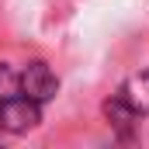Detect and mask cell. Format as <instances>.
I'll list each match as a JSON object with an SVG mask.
<instances>
[{"instance_id":"cell-4","label":"cell","mask_w":149,"mask_h":149,"mask_svg":"<svg viewBox=\"0 0 149 149\" xmlns=\"http://www.w3.org/2000/svg\"><path fill=\"white\" fill-rule=\"evenodd\" d=\"M132 108L139 114H149V73H135L128 76L125 83H121V90H118Z\"/></svg>"},{"instance_id":"cell-1","label":"cell","mask_w":149,"mask_h":149,"mask_svg":"<svg viewBox=\"0 0 149 149\" xmlns=\"http://www.w3.org/2000/svg\"><path fill=\"white\" fill-rule=\"evenodd\" d=\"M38 121H42L38 101L24 97V94H17V97H10V101H0V128H3V132L21 135V132L35 128Z\"/></svg>"},{"instance_id":"cell-5","label":"cell","mask_w":149,"mask_h":149,"mask_svg":"<svg viewBox=\"0 0 149 149\" xmlns=\"http://www.w3.org/2000/svg\"><path fill=\"white\" fill-rule=\"evenodd\" d=\"M17 94H21V76L7 66H0V101H10Z\"/></svg>"},{"instance_id":"cell-3","label":"cell","mask_w":149,"mask_h":149,"mask_svg":"<svg viewBox=\"0 0 149 149\" xmlns=\"http://www.w3.org/2000/svg\"><path fill=\"white\" fill-rule=\"evenodd\" d=\"M104 118H108V125H111L118 135H132V132L139 128V118H142V114L135 111L121 94H114L111 101H104Z\"/></svg>"},{"instance_id":"cell-2","label":"cell","mask_w":149,"mask_h":149,"mask_svg":"<svg viewBox=\"0 0 149 149\" xmlns=\"http://www.w3.org/2000/svg\"><path fill=\"white\" fill-rule=\"evenodd\" d=\"M56 90H59V80H56V73H52L42 59H35V63L24 66V73H21V94H24V97L45 104V101L56 97Z\"/></svg>"}]
</instances>
